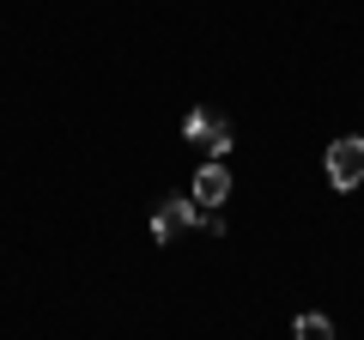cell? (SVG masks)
<instances>
[{"mask_svg":"<svg viewBox=\"0 0 364 340\" xmlns=\"http://www.w3.org/2000/svg\"><path fill=\"white\" fill-rule=\"evenodd\" d=\"M200 225V201L195 195H164L152 213V243H182Z\"/></svg>","mask_w":364,"mask_h":340,"instance_id":"cell-1","label":"cell"},{"mask_svg":"<svg viewBox=\"0 0 364 340\" xmlns=\"http://www.w3.org/2000/svg\"><path fill=\"white\" fill-rule=\"evenodd\" d=\"M322 170H328V183L340 188V195H352V188L364 183V134H346V140H334L322 152Z\"/></svg>","mask_w":364,"mask_h":340,"instance_id":"cell-2","label":"cell"},{"mask_svg":"<svg viewBox=\"0 0 364 340\" xmlns=\"http://www.w3.org/2000/svg\"><path fill=\"white\" fill-rule=\"evenodd\" d=\"M182 134H188V146H207L213 158H225V152L237 146V128H231V116H219V110H188Z\"/></svg>","mask_w":364,"mask_h":340,"instance_id":"cell-3","label":"cell"},{"mask_svg":"<svg viewBox=\"0 0 364 340\" xmlns=\"http://www.w3.org/2000/svg\"><path fill=\"white\" fill-rule=\"evenodd\" d=\"M195 201L200 207H225V201H231V170H225V158H207V164L195 170Z\"/></svg>","mask_w":364,"mask_h":340,"instance_id":"cell-4","label":"cell"},{"mask_svg":"<svg viewBox=\"0 0 364 340\" xmlns=\"http://www.w3.org/2000/svg\"><path fill=\"white\" fill-rule=\"evenodd\" d=\"M298 340H334V322H328V316H298Z\"/></svg>","mask_w":364,"mask_h":340,"instance_id":"cell-5","label":"cell"}]
</instances>
